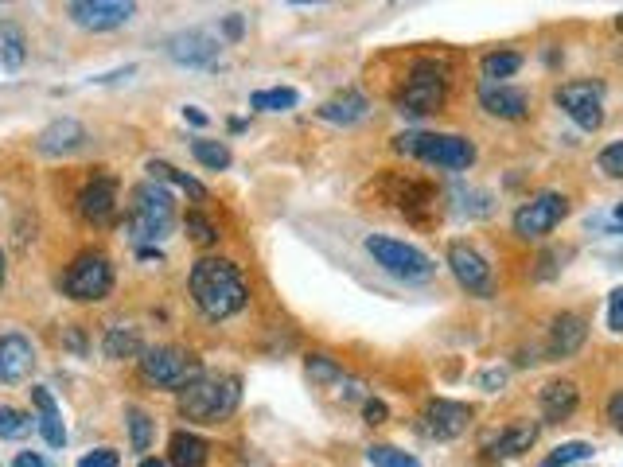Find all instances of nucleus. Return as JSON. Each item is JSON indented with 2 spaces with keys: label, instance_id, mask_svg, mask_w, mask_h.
Returning a JSON list of instances; mask_svg holds the SVG:
<instances>
[{
  "label": "nucleus",
  "instance_id": "obj_1",
  "mask_svg": "<svg viewBox=\"0 0 623 467\" xmlns=\"http://www.w3.org/2000/svg\"><path fill=\"white\" fill-rule=\"evenodd\" d=\"M187 288H191L195 308L215 324L238 316L250 300V285H246L242 269L226 257H199L187 273Z\"/></svg>",
  "mask_w": 623,
  "mask_h": 467
},
{
  "label": "nucleus",
  "instance_id": "obj_2",
  "mask_svg": "<svg viewBox=\"0 0 623 467\" xmlns=\"http://www.w3.org/2000/svg\"><path fill=\"white\" fill-rule=\"evenodd\" d=\"M176 222H180V215H176V199H172V191H168L164 183L145 180L133 187L125 230H129V238H133L137 246H156V242H164V238L176 230Z\"/></svg>",
  "mask_w": 623,
  "mask_h": 467
},
{
  "label": "nucleus",
  "instance_id": "obj_3",
  "mask_svg": "<svg viewBox=\"0 0 623 467\" xmlns=\"http://www.w3.org/2000/svg\"><path fill=\"white\" fill-rule=\"evenodd\" d=\"M242 401V378L238 374H199L191 386L176 394V405L195 425H219Z\"/></svg>",
  "mask_w": 623,
  "mask_h": 467
},
{
  "label": "nucleus",
  "instance_id": "obj_4",
  "mask_svg": "<svg viewBox=\"0 0 623 467\" xmlns=\"http://www.w3.org/2000/svg\"><path fill=\"white\" fill-rule=\"evenodd\" d=\"M394 152L402 156H413L421 164H433V168H444V172H468L476 164V144L460 133H398L394 137Z\"/></svg>",
  "mask_w": 623,
  "mask_h": 467
},
{
  "label": "nucleus",
  "instance_id": "obj_5",
  "mask_svg": "<svg viewBox=\"0 0 623 467\" xmlns=\"http://www.w3.org/2000/svg\"><path fill=\"white\" fill-rule=\"evenodd\" d=\"M444 98H448V67L440 59H417L405 74V86L398 94V113L429 117L444 106Z\"/></svg>",
  "mask_w": 623,
  "mask_h": 467
},
{
  "label": "nucleus",
  "instance_id": "obj_6",
  "mask_svg": "<svg viewBox=\"0 0 623 467\" xmlns=\"http://www.w3.org/2000/svg\"><path fill=\"white\" fill-rule=\"evenodd\" d=\"M363 246H367V253L374 257V265H378L382 273L398 277V281H405V285L429 281V277L437 273V265H433L429 253L417 250V246H409V242H398V238H390V234H367Z\"/></svg>",
  "mask_w": 623,
  "mask_h": 467
},
{
  "label": "nucleus",
  "instance_id": "obj_7",
  "mask_svg": "<svg viewBox=\"0 0 623 467\" xmlns=\"http://www.w3.org/2000/svg\"><path fill=\"white\" fill-rule=\"evenodd\" d=\"M199 374H203V362L195 359L191 351H184V347L164 343V347H145L141 351V378L148 386H156V390L180 394Z\"/></svg>",
  "mask_w": 623,
  "mask_h": 467
},
{
  "label": "nucleus",
  "instance_id": "obj_8",
  "mask_svg": "<svg viewBox=\"0 0 623 467\" xmlns=\"http://www.w3.org/2000/svg\"><path fill=\"white\" fill-rule=\"evenodd\" d=\"M63 292L78 300V304H94V300H106L113 292V261L102 250H86L78 253L67 273H63Z\"/></svg>",
  "mask_w": 623,
  "mask_h": 467
},
{
  "label": "nucleus",
  "instance_id": "obj_9",
  "mask_svg": "<svg viewBox=\"0 0 623 467\" xmlns=\"http://www.w3.org/2000/svg\"><path fill=\"white\" fill-rule=\"evenodd\" d=\"M553 102L565 109V117L585 133H596L604 125V82H592V78L561 82L553 90Z\"/></svg>",
  "mask_w": 623,
  "mask_h": 467
},
{
  "label": "nucleus",
  "instance_id": "obj_10",
  "mask_svg": "<svg viewBox=\"0 0 623 467\" xmlns=\"http://www.w3.org/2000/svg\"><path fill=\"white\" fill-rule=\"evenodd\" d=\"M565 215H569V199L561 191H538L514 211V234L526 242H538V238L553 234L565 222Z\"/></svg>",
  "mask_w": 623,
  "mask_h": 467
},
{
  "label": "nucleus",
  "instance_id": "obj_11",
  "mask_svg": "<svg viewBox=\"0 0 623 467\" xmlns=\"http://www.w3.org/2000/svg\"><path fill=\"white\" fill-rule=\"evenodd\" d=\"M468 425H472V405L452 401V397H433V401L421 409V421H417L421 436H429V440H437V444L464 436Z\"/></svg>",
  "mask_w": 623,
  "mask_h": 467
},
{
  "label": "nucleus",
  "instance_id": "obj_12",
  "mask_svg": "<svg viewBox=\"0 0 623 467\" xmlns=\"http://www.w3.org/2000/svg\"><path fill=\"white\" fill-rule=\"evenodd\" d=\"M448 269L460 281V288H468L472 296H495V273H491L487 257L472 242H452L448 246Z\"/></svg>",
  "mask_w": 623,
  "mask_h": 467
},
{
  "label": "nucleus",
  "instance_id": "obj_13",
  "mask_svg": "<svg viewBox=\"0 0 623 467\" xmlns=\"http://www.w3.org/2000/svg\"><path fill=\"white\" fill-rule=\"evenodd\" d=\"M74 207H78L82 222H90V226H110L113 215H117V176H110V172H94L90 180L82 183Z\"/></svg>",
  "mask_w": 623,
  "mask_h": 467
},
{
  "label": "nucleus",
  "instance_id": "obj_14",
  "mask_svg": "<svg viewBox=\"0 0 623 467\" xmlns=\"http://www.w3.org/2000/svg\"><path fill=\"white\" fill-rule=\"evenodd\" d=\"M133 12H137V4H129V0H71L67 4V16L86 32H113V28L129 24Z\"/></svg>",
  "mask_w": 623,
  "mask_h": 467
},
{
  "label": "nucleus",
  "instance_id": "obj_15",
  "mask_svg": "<svg viewBox=\"0 0 623 467\" xmlns=\"http://www.w3.org/2000/svg\"><path fill=\"white\" fill-rule=\"evenodd\" d=\"M386 199L402 211L409 222H429L437 211V191L429 183L409 180V176H386Z\"/></svg>",
  "mask_w": 623,
  "mask_h": 467
},
{
  "label": "nucleus",
  "instance_id": "obj_16",
  "mask_svg": "<svg viewBox=\"0 0 623 467\" xmlns=\"http://www.w3.org/2000/svg\"><path fill=\"white\" fill-rule=\"evenodd\" d=\"M222 55L219 39L211 36L207 28H187V32H176L168 39V59L180 63V67H215Z\"/></svg>",
  "mask_w": 623,
  "mask_h": 467
},
{
  "label": "nucleus",
  "instance_id": "obj_17",
  "mask_svg": "<svg viewBox=\"0 0 623 467\" xmlns=\"http://www.w3.org/2000/svg\"><path fill=\"white\" fill-rule=\"evenodd\" d=\"M479 109L499 121H522L530 117V94L511 82H483L479 86Z\"/></svg>",
  "mask_w": 623,
  "mask_h": 467
},
{
  "label": "nucleus",
  "instance_id": "obj_18",
  "mask_svg": "<svg viewBox=\"0 0 623 467\" xmlns=\"http://www.w3.org/2000/svg\"><path fill=\"white\" fill-rule=\"evenodd\" d=\"M32 366H36V347L28 335H20V331L0 335V382L4 386L24 382L32 374Z\"/></svg>",
  "mask_w": 623,
  "mask_h": 467
},
{
  "label": "nucleus",
  "instance_id": "obj_19",
  "mask_svg": "<svg viewBox=\"0 0 623 467\" xmlns=\"http://www.w3.org/2000/svg\"><path fill=\"white\" fill-rule=\"evenodd\" d=\"M86 141H90V133H86L82 121H74V117H55L51 125L39 129L36 148L43 156H71V152H78Z\"/></svg>",
  "mask_w": 623,
  "mask_h": 467
},
{
  "label": "nucleus",
  "instance_id": "obj_20",
  "mask_svg": "<svg viewBox=\"0 0 623 467\" xmlns=\"http://www.w3.org/2000/svg\"><path fill=\"white\" fill-rule=\"evenodd\" d=\"M588 339V320L577 312H561L550 320V339H546V355L550 359H573Z\"/></svg>",
  "mask_w": 623,
  "mask_h": 467
},
{
  "label": "nucleus",
  "instance_id": "obj_21",
  "mask_svg": "<svg viewBox=\"0 0 623 467\" xmlns=\"http://www.w3.org/2000/svg\"><path fill=\"white\" fill-rule=\"evenodd\" d=\"M538 405H542L546 425H561V421H569V417L577 413L581 390H577L573 378H553V382H546V386L538 390Z\"/></svg>",
  "mask_w": 623,
  "mask_h": 467
},
{
  "label": "nucleus",
  "instance_id": "obj_22",
  "mask_svg": "<svg viewBox=\"0 0 623 467\" xmlns=\"http://www.w3.org/2000/svg\"><path fill=\"white\" fill-rule=\"evenodd\" d=\"M534 440H538V425H534V421H514V425L495 432V436L483 444V452H487L491 460H514V456L530 452Z\"/></svg>",
  "mask_w": 623,
  "mask_h": 467
},
{
  "label": "nucleus",
  "instance_id": "obj_23",
  "mask_svg": "<svg viewBox=\"0 0 623 467\" xmlns=\"http://www.w3.org/2000/svg\"><path fill=\"white\" fill-rule=\"evenodd\" d=\"M28 394H32V405H36V413H39V432H43V440H47L51 448H63V444H67V425H63V413H59L51 390H47V386H32Z\"/></svg>",
  "mask_w": 623,
  "mask_h": 467
},
{
  "label": "nucleus",
  "instance_id": "obj_24",
  "mask_svg": "<svg viewBox=\"0 0 623 467\" xmlns=\"http://www.w3.org/2000/svg\"><path fill=\"white\" fill-rule=\"evenodd\" d=\"M367 109H370V102L359 90H339L335 98H328L324 106L316 109V117L328 121V125H355V121L367 117Z\"/></svg>",
  "mask_w": 623,
  "mask_h": 467
},
{
  "label": "nucleus",
  "instance_id": "obj_25",
  "mask_svg": "<svg viewBox=\"0 0 623 467\" xmlns=\"http://www.w3.org/2000/svg\"><path fill=\"white\" fill-rule=\"evenodd\" d=\"M211 460V444L199 436V432H172L168 440V464L172 467H207Z\"/></svg>",
  "mask_w": 623,
  "mask_h": 467
},
{
  "label": "nucleus",
  "instance_id": "obj_26",
  "mask_svg": "<svg viewBox=\"0 0 623 467\" xmlns=\"http://www.w3.org/2000/svg\"><path fill=\"white\" fill-rule=\"evenodd\" d=\"M141 351H145L141 327H133V324L106 327V335H102V355H106V359H113V362L141 359Z\"/></svg>",
  "mask_w": 623,
  "mask_h": 467
},
{
  "label": "nucleus",
  "instance_id": "obj_27",
  "mask_svg": "<svg viewBox=\"0 0 623 467\" xmlns=\"http://www.w3.org/2000/svg\"><path fill=\"white\" fill-rule=\"evenodd\" d=\"M145 172L156 183H176V187H180V191H187L191 199H207V187L195 180V176H187V172H180V168H172L168 160H148Z\"/></svg>",
  "mask_w": 623,
  "mask_h": 467
},
{
  "label": "nucleus",
  "instance_id": "obj_28",
  "mask_svg": "<svg viewBox=\"0 0 623 467\" xmlns=\"http://www.w3.org/2000/svg\"><path fill=\"white\" fill-rule=\"evenodd\" d=\"M300 106V94L293 86H273V90H254L250 94V109H265V113H289Z\"/></svg>",
  "mask_w": 623,
  "mask_h": 467
},
{
  "label": "nucleus",
  "instance_id": "obj_29",
  "mask_svg": "<svg viewBox=\"0 0 623 467\" xmlns=\"http://www.w3.org/2000/svg\"><path fill=\"white\" fill-rule=\"evenodd\" d=\"M24 32H20V24H12V20H4L0 24V63L8 67V71H20L24 67Z\"/></svg>",
  "mask_w": 623,
  "mask_h": 467
},
{
  "label": "nucleus",
  "instance_id": "obj_30",
  "mask_svg": "<svg viewBox=\"0 0 623 467\" xmlns=\"http://www.w3.org/2000/svg\"><path fill=\"white\" fill-rule=\"evenodd\" d=\"M479 71H483V82L514 78V74L522 71V55H518V51H491V55H483Z\"/></svg>",
  "mask_w": 623,
  "mask_h": 467
},
{
  "label": "nucleus",
  "instance_id": "obj_31",
  "mask_svg": "<svg viewBox=\"0 0 623 467\" xmlns=\"http://www.w3.org/2000/svg\"><path fill=\"white\" fill-rule=\"evenodd\" d=\"M125 425H129L133 452H148L152 448V436H156V421L148 417L141 405H125Z\"/></svg>",
  "mask_w": 623,
  "mask_h": 467
},
{
  "label": "nucleus",
  "instance_id": "obj_32",
  "mask_svg": "<svg viewBox=\"0 0 623 467\" xmlns=\"http://www.w3.org/2000/svg\"><path fill=\"white\" fill-rule=\"evenodd\" d=\"M191 156L203 164V168H211V172H226L230 164H234V156H230V148L222 141H207V137H199V141H191Z\"/></svg>",
  "mask_w": 623,
  "mask_h": 467
},
{
  "label": "nucleus",
  "instance_id": "obj_33",
  "mask_svg": "<svg viewBox=\"0 0 623 467\" xmlns=\"http://www.w3.org/2000/svg\"><path fill=\"white\" fill-rule=\"evenodd\" d=\"M367 464L370 467H421V460L413 452H402L394 444H370L367 448Z\"/></svg>",
  "mask_w": 623,
  "mask_h": 467
},
{
  "label": "nucleus",
  "instance_id": "obj_34",
  "mask_svg": "<svg viewBox=\"0 0 623 467\" xmlns=\"http://www.w3.org/2000/svg\"><path fill=\"white\" fill-rule=\"evenodd\" d=\"M588 456H592V444H588V440H565V444H557L538 467H569V464L588 460Z\"/></svg>",
  "mask_w": 623,
  "mask_h": 467
},
{
  "label": "nucleus",
  "instance_id": "obj_35",
  "mask_svg": "<svg viewBox=\"0 0 623 467\" xmlns=\"http://www.w3.org/2000/svg\"><path fill=\"white\" fill-rule=\"evenodd\" d=\"M32 432V413L0 405V440H24Z\"/></svg>",
  "mask_w": 623,
  "mask_h": 467
},
{
  "label": "nucleus",
  "instance_id": "obj_36",
  "mask_svg": "<svg viewBox=\"0 0 623 467\" xmlns=\"http://www.w3.org/2000/svg\"><path fill=\"white\" fill-rule=\"evenodd\" d=\"M304 370H308V378H312V382H320V386H335V382H343V378H347V374H343V366H339L335 359H328V355H308Z\"/></svg>",
  "mask_w": 623,
  "mask_h": 467
},
{
  "label": "nucleus",
  "instance_id": "obj_37",
  "mask_svg": "<svg viewBox=\"0 0 623 467\" xmlns=\"http://www.w3.org/2000/svg\"><path fill=\"white\" fill-rule=\"evenodd\" d=\"M184 226H187V234H191V242H195V246H215V242L222 238L219 226H215L207 215H199V211H187Z\"/></svg>",
  "mask_w": 623,
  "mask_h": 467
},
{
  "label": "nucleus",
  "instance_id": "obj_38",
  "mask_svg": "<svg viewBox=\"0 0 623 467\" xmlns=\"http://www.w3.org/2000/svg\"><path fill=\"white\" fill-rule=\"evenodd\" d=\"M596 164H600V172H604L608 180H620L623 176V141H612L608 148H600Z\"/></svg>",
  "mask_w": 623,
  "mask_h": 467
},
{
  "label": "nucleus",
  "instance_id": "obj_39",
  "mask_svg": "<svg viewBox=\"0 0 623 467\" xmlns=\"http://www.w3.org/2000/svg\"><path fill=\"white\" fill-rule=\"evenodd\" d=\"M588 230H604V234H620V207H612V211H600V215H588L585 222Z\"/></svg>",
  "mask_w": 623,
  "mask_h": 467
},
{
  "label": "nucleus",
  "instance_id": "obj_40",
  "mask_svg": "<svg viewBox=\"0 0 623 467\" xmlns=\"http://www.w3.org/2000/svg\"><path fill=\"white\" fill-rule=\"evenodd\" d=\"M608 331H623V288L608 292Z\"/></svg>",
  "mask_w": 623,
  "mask_h": 467
},
{
  "label": "nucleus",
  "instance_id": "obj_41",
  "mask_svg": "<svg viewBox=\"0 0 623 467\" xmlns=\"http://www.w3.org/2000/svg\"><path fill=\"white\" fill-rule=\"evenodd\" d=\"M121 460H117V452L113 448H94V452H86L82 460H78V467H117Z\"/></svg>",
  "mask_w": 623,
  "mask_h": 467
},
{
  "label": "nucleus",
  "instance_id": "obj_42",
  "mask_svg": "<svg viewBox=\"0 0 623 467\" xmlns=\"http://www.w3.org/2000/svg\"><path fill=\"white\" fill-rule=\"evenodd\" d=\"M363 417H367V425H386L390 409H386L382 397H363Z\"/></svg>",
  "mask_w": 623,
  "mask_h": 467
},
{
  "label": "nucleus",
  "instance_id": "obj_43",
  "mask_svg": "<svg viewBox=\"0 0 623 467\" xmlns=\"http://www.w3.org/2000/svg\"><path fill=\"white\" fill-rule=\"evenodd\" d=\"M503 382H507V370H483V374H479V386H483L487 394H499Z\"/></svg>",
  "mask_w": 623,
  "mask_h": 467
},
{
  "label": "nucleus",
  "instance_id": "obj_44",
  "mask_svg": "<svg viewBox=\"0 0 623 467\" xmlns=\"http://www.w3.org/2000/svg\"><path fill=\"white\" fill-rule=\"evenodd\" d=\"M242 32H246V20H242L238 12H230V16L222 20V36L230 39V43H238V39H242Z\"/></svg>",
  "mask_w": 623,
  "mask_h": 467
},
{
  "label": "nucleus",
  "instance_id": "obj_45",
  "mask_svg": "<svg viewBox=\"0 0 623 467\" xmlns=\"http://www.w3.org/2000/svg\"><path fill=\"white\" fill-rule=\"evenodd\" d=\"M608 425L623 429V390H616V394L608 397Z\"/></svg>",
  "mask_w": 623,
  "mask_h": 467
},
{
  "label": "nucleus",
  "instance_id": "obj_46",
  "mask_svg": "<svg viewBox=\"0 0 623 467\" xmlns=\"http://www.w3.org/2000/svg\"><path fill=\"white\" fill-rule=\"evenodd\" d=\"M561 257H565V253H557V250L542 253V261H538V265H542V269H538V277H542V281H550L553 273H557V265H553V261H561Z\"/></svg>",
  "mask_w": 623,
  "mask_h": 467
},
{
  "label": "nucleus",
  "instance_id": "obj_47",
  "mask_svg": "<svg viewBox=\"0 0 623 467\" xmlns=\"http://www.w3.org/2000/svg\"><path fill=\"white\" fill-rule=\"evenodd\" d=\"M12 467H51L39 452H16V460H12Z\"/></svg>",
  "mask_w": 623,
  "mask_h": 467
},
{
  "label": "nucleus",
  "instance_id": "obj_48",
  "mask_svg": "<svg viewBox=\"0 0 623 467\" xmlns=\"http://www.w3.org/2000/svg\"><path fill=\"white\" fill-rule=\"evenodd\" d=\"M184 117H187V121H191V125H207V113H199V109H195V106H187V109H184Z\"/></svg>",
  "mask_w": 623,
  "mask_h": 467
},
{
  "label": "nucleus",
  "instance_id": "obj_49",
  "mask_svg": "<svg viewBox=\"0 0 623 467\" xmlns=\"http://www.w3.org/2000/svg\"><path fill=\"white\" fill-rule=\"evenodd\" d=\"M137 467H168V464H164V460H156V456H145V460H141Z\"/></svg>",
  "mask_w": 623,
  "mask_h": 467
},
{
  "label": "nucleus",
  "instance_id": "obj_50",
  "mask_svg": "<svg viewBox=\"0 0 623 467\" xmlns=\"http://www.w3.org/2000/svg\"><path fill=\"white\" fill-rule=\"evenodd\" d=\"M0 285H4V250H0Z\"/></svg>",
  "mask_w": 623,
  "mask_h": 467
}]
</instances>
